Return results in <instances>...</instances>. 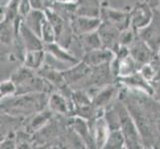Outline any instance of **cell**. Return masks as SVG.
Returning a JSON list of instances; mask_svg holds the SVG:
<instances>
[{
    "mask_svg": "<svg viewBox=\"0 0 160 149\" xmlns=\"http://www.w3.org/2000/svg\"><path fill=\"white\" fill-rule=\"evenodd\" d=\"M19 37L23 44V47L26 52L34 51V50H42L45 47L43 40L40 36H38L35 32H33L30 28L26 26V24L22 20L19 27Z\"/></svg>",
    "mask_w": 160,
    "mask_h": 149,
    "instance_id": "10",
    "label": "cell"
},
{
    "mask_svg": "<svg viewBox=\"0 0 160 149\" xmlns=\"http://www.w3.org/2000/svg\"><path fill=\"white\" fill-rule=\"evenodd\" d=\"M44 49H45L46 53L50 54L52 57H54L58 61H62V62L69 63L72 65H75L80 62L76 56L72 55L69 51H67V49L62 47L60 44H57L56 42L45 44Z\"/></svg>",
    "mask_w": 160,
    "mask_h": 149,
    "instance_id": "13",
    "label": "cell"
},
{
    "mask_svg": "<svg viewBox=\"0 0 160 149\" xmlns=\"http://www.w3.org/2000/svg\"><path fill=\"white\" fill-rule=\"evenodd\" d=\"M66 97H67L61 95L59 92H54L49 97L48 106L50 107V110H52V112L59 114H67L69 112H71V106Z\"/></svg>",
    "mask_w": 160,
    "mask_h": 149,
    "instance_id": "16",
    "label": "cell"
},
{
    "mask_svg": "<svg viewBox=\"0 0 160 149\" xmlns=\"http://www.w3.org/2000/svg\"><path fill=\"white\" fill-rule=\"evenodd\" d=\"M71 26L76 36L88 34L97 31L102 24L100 17H87V16H74L71 20Z\"/></svg>",
    "mask_w": 160,
    "mask_h": 149,
    "instance_id": "7",
    "label": "cell"
},
{
    "mask_svg": "<svg viewBox=\"0 0 160 149\" xmlns=\"http://www.w3.org/2000/svg\"><path fill=\"white\" fill-rule=\"evenodd\" d=\"M101 17L102 21L114 25L121 31L130 27V11L124 12L115 9L103 8L101 10Z\"/></svg>",
    "mask_w": 160,
    "mask_h": 149,
    "instance_id": "8",
    "label": "cell"
},
{
    "mask_svg": "<svg viewBox=\"0 0 160 149\" xmlns=\"http://www.w3.org/2000/svg\"><path fill=\"white\" fill-rule=\"evenodd\" d=\"M47 16V15H46ZM41 39L43 40L44 44H50L57 42V33L55 30L54 26L49 21L48 18L44 21L41 29Z\"/></svg>",
    "mask_w": 160,
    "mask_h": 149,
    "instance_id": "19",
    "label": "cell"
},
{
    "mask_svg": "<svg viewBox=\"0 0 160 149\" xmlns=\"http://www.w3.org/2000/svg\"><path fill=\"white\" fill-rule=\"evenodd\" d=\"M17 92V86L12 80L1 82V99L15 96Z\"/></svg>",
    "mask_w": 160,
    "mask_h": 149,
    "instance_id": "20",
    "label": "cell"
},
{
    "mask_svg": "<svg viewBox=\"0 0 160 149\" xmlns=\"http://www.w3.org/2000/svg\"><path fill=\"white\" fill-rule=\"evenodd\" d=\"M103 148H125V140L120 129H109L108 138L103 145Z\"/></svg>",
    "mask_w": 160,
    "mask_h": 149,
    "instance_id": "18",
    "label": "cell"
},
{
    "mask_svg": "<svg viewBox=\"0 0 160 149\" xmlns=\"http://www.w3.org/2000/svg\"><path fill=\"white\" fill-rule=\"evenodd\" d=\"M118 81L120 84H123L128 89H131L132 91H138L146 93L148 96H152L153 89L150 82H148L144 77H143L140 72H136V73L132 74L128 77H123V78H118Z\"/></svg>",
    "mask_w": 160,
    "mask_h": 149,
    "instance_id": "11",
    "label": "cell"
},
{
    "mask_svg": "<svg viewBox=\"0 0 160 149\" xmlns=\"http://www.w3.org/2000/svg\"><path fill=\"white\" fill-rule=\"evenodd\" d=\"M154 11L145 2H138L130 11V26L136 32L150 24Z\"/></svg>",
    "mask_w": 160,
    "mask_h": 149,
    "instance_id": "4",
    "label": "cell"
},
{
    "mask_svg": "<svg viewBox=\"0 0 160 149\" xmlns=\"http://www.w3.org/2000/svg\"><path fill=\"white\" fill-rule=\"evenodd\" d=\"M157 57H158L159 60H160V49H159V51H158V53H157Z\"/></svg>",
    "mask_w": 160,
    "mask_h": 149,
    "instance_id": "22",
    "label": "cell"
},
{
    "mask_svg": "<svg viewBox=\"0 0 160 149\" xmlns=\"http://www.w3.org/2000/svg\"><path fill=\"white\" fill-rule=\"evenodd\" d=\"M114 52L102 47L86 53L84 57L82 58V61H84L86 64L91 66V67L95 68L107 64H110L112 61L114 59Z\"/></svg>",
    "mask_w": 160,
    "mask_h": 149,
    "instance_id": "9",
    "label": "cell"
},
{
    "mask_svg": "<svg viewBox=\"0 0 160 149\" xmlns=\"http://www.w3.org/2000/svg\"><path fill=\"white\" fill-rule=\"evenodd\" d=\"M47 16L45 10L32 9L30 12L23 18V22L26 26L30 28L33 32H35L38 36L41 37V29L44 21L46 20Z\"/></svg>",
    "mask_w": 160,
    "mask_h": 149,
    "instance_id": "15",
    "label": "cell"
},
{
    "mask_svg": "<svg viewBox=\"0 0 160 149\" xmlns=\"http://www.w3.org/2000/svg\"><path fill=\"white\" fill-rule=\"evenodd\" d=\"M45 58H46L45 49L28 51L25 53L24 56V66L31 70L38 71L43 67L46 60Z\"/></svg>",
    "mask_w": 160,
    "mask_h": 149,
    "instance_id": "17",
    "label": "cell"
},
{
    "mask_svg": "<svg viewBox=\"0 0 160 149\" xmlns=\"http://www.w3.org/2000/svg\"><path fill=\"white\" fill-rule=\"evenodd\" d=\"M137 34L154 50V52L158 53L160 49V13L158 11H154L150 24L137 31Z\"/></svg>",
    "mask_w": 160,
    "mask_h": 149,
    "instance_id": "5",
    "label": "cell"
},
{
    "mask_svg": "<svg viewBox=\"0 0 160 149\" xmlns=\"http://www.w3.org/2000/svg\"><path fill=\"white\" fill-rule=\"evenodd\" d=\"M118 87L114 85H108L98 91L92 97V102L98 108L108 107L113 102V99L118 97Z\"/></svg>",
    "mask_w": 160,
    "mask_h": 149,
    "instance_id": "12",
    "label": "cell"
},
{
    "mask_svg": "<svg viewBox=\"0 0 160 149\" xmlns=\"http://www.w3.org/2000/svg\"><path fill=\"white\" fill-rule=\"evenodd\" d=\"M76 15L100 17L101 9L98 0H76Z\"/></svg>",
    "mask_w": 160,
    "mask_h": 149,
    "instance_id": "14",
    "label": "cell"
},
{
    "mask_svg": "<svg viewBox=\"0 0 160 149\" xmlns=\"http://www.w3.org/2000/svg\"><path fill=\"white\" fill-rule=\"evenodd\" d=\"M118 103L119 119H120V130L122 132L124 140H125V148L130 149H139L144 148L142 137L140 132L137 128L134 119L132 118L130 112L124 102L121 101Z\"/></svg>",
    "mask_w": 160,
    "mask_h": 149,
    "instance_id": "2",
    "label": "cell"
},
{
    "mask_svg": "<svg viewBox=\"0 0 160 149\" xmlns=\"http://www.w3.org/2000/svg\"><path fill=\"white\" fill-rule=\"evenodd\" d=\"M128 50L131 57L136 61L137 64L140 66V68L141 66L150 63L156 56L154 50L138 35H137L134 42L128 47Z\"/></svg>",
    "mask_w": 160,
    "mask_h": 149,
    "instance_id": "6",
    "label": "cell"
},
{
    "mask_svg": "<svg viewBox=\"0 0 160 149\" xmlns=\"http://www.w3.org/2000/svg\"><path fill=\"white\" fill-rule=\"evenodd\" d=\"M32 9L45 10V0H29Z\"/></svg>",
    "mask_w": 160,
    "mask_h": 149,
    "instance_id": "21",
    "label": "cell"
},
{
    "mask_svg": "<svg viewBox=\"0 0 160 149\" xmlns=\"http://www.w3.org/2000/svg\"><path fill=\"white\" fill-rule=\"evenodd\" d=\"M98 33L100 35L103 48L112 50V52H114V54L118 51L120 48L119 38L121 30H119L114 25L108 23V22L102 20V24L98 27Z\"/></svg>",
    "mask_w": 160,
    "mask_h": 149,
    "instance_id": "3",
    "label": "cell"
},
{
    "mask_svg": "<svg viewBox=\"0 0 160 149\" xmlns=\"http://www.w3.org/2000/svg\"><path fill=\"white\" fill-rule=\"evenodd\" d=\"M48 101L46 92H31L2 98L1 106L4 112H9L8 114H31L41 112Z\"/></svg>",
    "mask_w": 160,
    "mask_h": 149,
    "instance_id": "1",
    "label": "cell"
}]
</instances>
